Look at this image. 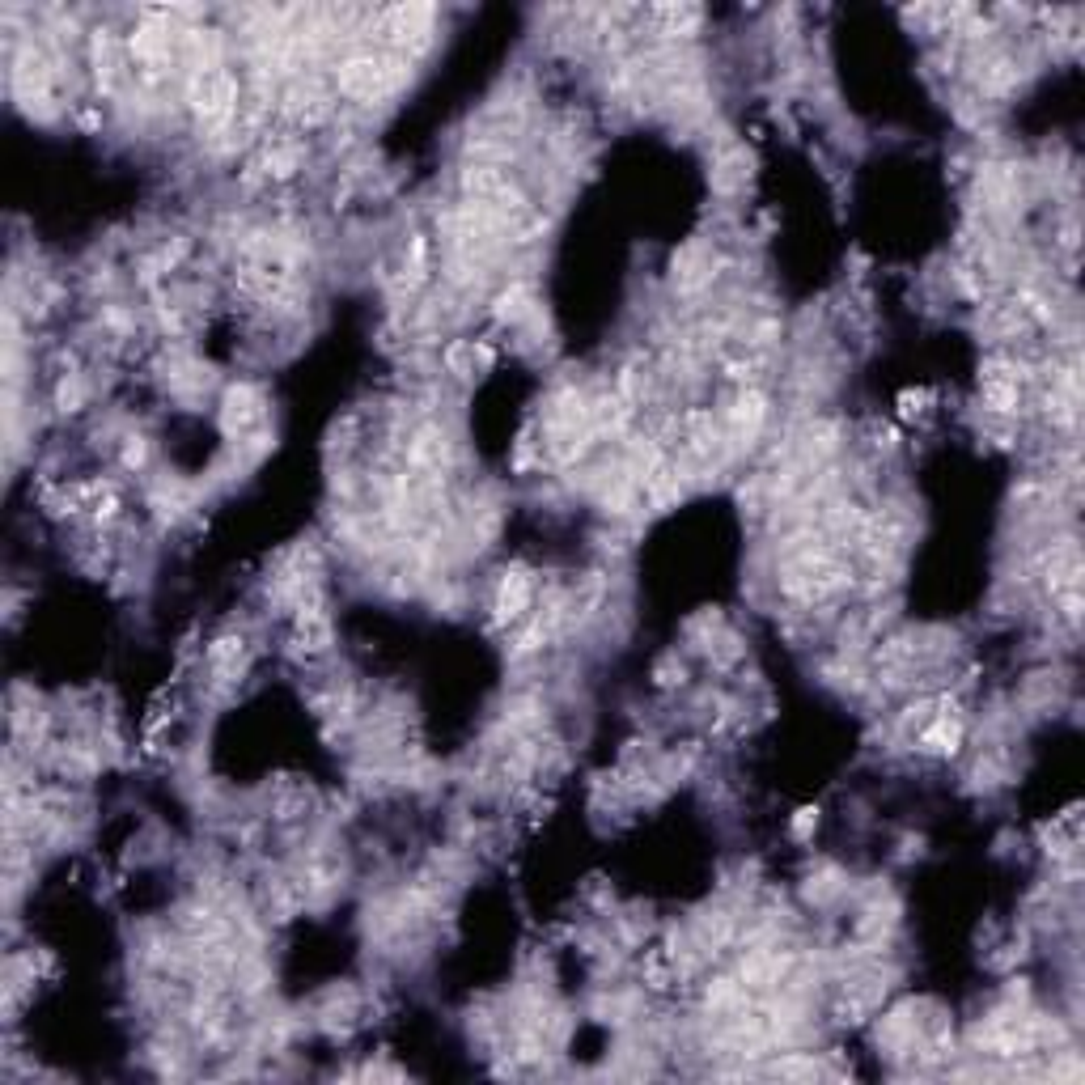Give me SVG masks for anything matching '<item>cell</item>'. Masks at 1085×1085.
<instances>
[{
    "mask_svg": "<svg viewBox=\"0 0 1085 1085\" xmlns=\"http://www.w3.org/2000/svg\"><path fill=\"white\" fill-rule=\"evenodd\" d=\"M530 607V577L526 573H505L501 585H496V602H492V619L496 624H518Z\"/></svg>",
    "mask_w": 1085,
    "mask_h": 1085,
    "instance_id": "1",
    "label": "cell"
},
{
    "mask_svg": "<svg viewBox=\"0 0 1085 1085\" xmlns=\"http://www.w3.org/2000/svg\"><path fill=\"white\" fill-rule=\"evenodd\" d=\"M263 416H268V412H263V399L255 395L251 386H234V390L225 395V429H229V433L246 437L251 429H259Z\"/></svg>",
    "mask_w": 1085,
    "mask_h": 1085,
    "instance_id": "2",
    "label": "cell"
},
{
    "mask_svg": "<svg viewBox=\"0 0 1085 1085\" xmlns=\"http://www.w3.org/2000/svg\"><path fill=\"white\" fill-rule=\"evenodd\" d=\"M958 742H963V721L950 717V713H937L929 725L920 729V746L924 751H937V755H954Z\"/></svg>",
    "mask_w": 1085,
    "mask_h": 1085,
    "instance_id": "3",
    "label": "cell"
},
{
    "mask_svg": "<svg viewBox=\"0 0 1085 1085\" xmlns=\"http://www.w3.org/2000/svg\"><path fill=\"white\" fill-rule=\"evenodd\" d=\"M488 365H492V348L479 340H458L446 352V369L458 373V378H475V373H484Z\"/></svg>",
    "mask_w": 1085,
    "mask_h": 1085,
    "instance_id": "4",
    "label": "cell"
},
{
    "mask_svg": "<svg viewBox=\"0 0 1085 1085\" xmlns=\"http://www.w3.org/2000/svg\"><path fill=\"white\" fill-rule=\"evenodd\" d=\"M763 412H768V407H763V395L759 390H746V395H738L734 412H729V424H734L738 437H755L759 424H763Z\"/></svg>",
    "mask_w": 1085,
    "mask_h": 1085,
    "instance_id": "5",
    "label": "cell"
},
{
    "mask_svg": "<svg viewBox=\"0 0 1085 1085\" xmlns=\"http://www.w3.org/2000/svg\"><path fill=\"white\" fill-rule=\"evenodd\" d=\"M208 662H212V670H217L221 679H234V674H242V666H246V645H242V640H234V636H225V640H217V645L208 649Z\"/></svg>",
    "mask_w": 1085,
    "mask_h": 1085,
    "instance_id": "6",
    "label": "cell"
},
{
    "mask_svg": "<svg viewBox=\"0 0 1085 1085\" xmlns=\"http://www.w3.org/2000/svg\"><path fill=\"white\" fill-rule=\"evenodd\" d=\"M929 403H933L929 390H907V395H899V416L903 420H920L924 412H929Z\"/></svg>",
    "mask_w": 1085,
    "mask_h": 1085,
    "instance_id": "7",
    "label": "cell"
},
{
    "mask_svg": "<svg viewBox=\"0 0 1085 1085\" xmlns=\"http://www.w3.org/2000/svg\"><path fill=\"white\" fill-rule=\"evenodd\" d=\"M145 458H149V446L140 437H132L128 450H123V462H128V467H145Z\"/></svg>",
    "mask_w": 1085,
    "mask_h": 1085,
    "instance_id": "8",
    "label": "cell"
},
{
    "mask_svg": "<svg viewBox=\"0 0 1085 1085\" xmlns=\"http://www.w3.org/2000/svg\"><path fill=\"white\" fill-rule=\"evenodd\" d=\"M814 827H818V810H797V818H793V835H797V840L810 835Z\"/></svg>",
    "mask_w": 1085,
    "mask_h": 1085,
    "instance_id": "9",
    "label": "cell"
}]
</instances>
